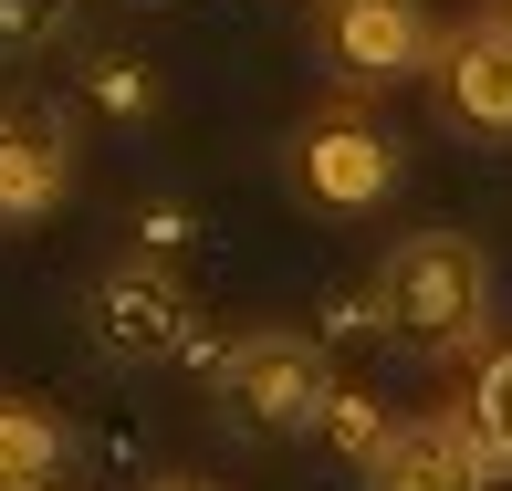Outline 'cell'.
<instances>
[{"label": "cell", "instance_id": "obj_1", "mask_svg": "<svg viewBox=\"0 0 512 491\" xmlns=\"http://www.w3.org/2000/svg\"><path fill=\"white\" fill-rule=\"evenodd\" d=\"M366 314H377L398 345H418V356H471L481 324H492V262H481L471 230H408V241L377 262Z\"/></svg>", "mask_w": 512, "mask_h": 491}, {"label": "cell", "instance_id": "obj_2", "mask_svg": "<svg viewBox=\"0 0 512 491\" xmlns=\"http://www.w3.org/2000/svg\"><path fill=\"white\" fill-rule=\"evenodd\" d=\"M209 397H220L230 418H241V439H304L314 429V408H324V387H335V366H324V345L304 335H230V345H209Z\"/></svg>", "mask_w": 512, "mask_h": 491}, {"label": "cell", "instance_id": "obj_3", "mask_svg": "<svg viewBox=\"0 0 512 491\" xmlns=\"http://www.w3.org/2000/svg\"><path fill=\"white\" fill-rule=\"evenodd\" d=\"M95 335L115 345V356H136V366H199L209 345H199V303L189 283H178L168 262H115L105 283H95Z\"/></svg>", "mask_w": 512, "mask_h": 491}, {"label": "cell", "instance_id": "obj_4", "mask_svg": "<svg viewBox=\"0 0 512 491\" xmlns=\"http://www.w3.org/2000/svg\"><path fill=\"white\" fill-rule=\"evenodd\" d=\"M314 42H324V63H335L345 84H398V74H418V63L439 53L418 0H324Z\"/></svg>", "mask_w": 512, "mask_h": 491}, {"label": "cell", "instance_id": "obj_5", "mask_svg": "<svg viewBox=\"0 0 512 491\" xmlns=\"http://www.w3.org/2000/svg\"><path fill=\"white\" fill-rule=\"evenodd\" d=\"M366 491H492V450L471 439V418H460V408L387 418L377 460H366Z\"/></svg>", "mask_w": 512, "mask_h": 491}, {"label": "cell", "instance_id": "obj_6", "mask_svg": "<svg viewBox=\"0 0 512 491\" xmlns=\"http://www.w3.org/2000/svg\"><path fill=\"white\" fill-rule=\"evenodd\" d=\"M293 178H304V199L324 209H377L387 199V178H398V147H387V126L377 115H314L304 136H293Z\"/></svg>", "mask_w": 512, "mask_h": 491}, {"label": "cell", "instance_id": "obj_7", "mask_svg": "<svg viewBox=\"0 0 512 491\" xmlns=\"http://www.w3.org/2000/svg\"><path fill=\"white\" fill-rule=\"evenodd\" d=\"M63 189H74V126H63L53 105L11 95L0 105V230L63 209Z\"/></svg>", "mask_w": 512, "mask_h": 491}, {"label": "cell", "instance_id": "obj_8", "mask_svg": "<svg viewBox=\"0 0 512 491\" xmlns=\"http://www.w3.org/2000/svg\"><path fill=\"white\" fill-rule=\"evenodd\" d=\"M429 74H439L450 126H471V136H512V42L492 32V21L450 32V42L429 53Z\"/></svg>", "mask_w": 512, "mask_h": 491}, {"label": "cell", "instance_id": "obj_9", "mask_svg": "<svg viewBox=\"0 0 512 491\" xmlns=\"http://www.w3.org/2000/svg\"><path fill=\"white\" fill-rule=\"evenodd\" d=\"M0 491H63V418L42 397H0Z\"/></svg>", "mask_w": 512, "mask_h": 491}, {"label": "cell", "instance_id": "obj_10", "mask_svg": "<svg viewBox=\"0 0 512 491\" xmlns=\"http://www.w3.org/2000/svg\"><path fill=\"white\" fill-rule=\"evenodd\" d=\"M460 418H471V439L492 450V471H512V345L502 356H481L471 397H460Z\"/></svg>", "mask_w": 512, "mask_h": 491}, {"label": "cell", "instance_id": "obj_11", "mask_svg": "<svg viewBox=\"0 0 512 491\" xmlns=\"http://www.w3.org/2000/svg\"><path fill=\"white\" fill-rule=\"evenodd\" d=\"M314 439H335L345 460H377V439H387V408L366 387H324V408H314Z\"/></svg>", "mask_w": 512, "mask_h": 491}, {"label": "cell", "instance_id": "obj_12", "mask_svg": "<svg viewBox=\"0 0 512 491\" xmlns=\"http://www.w3.org/2000/svg\"><path fill=\"white\" fill-rule=\"evenodd\" d=\"M74 32V0H0V63H32Z\"/></svg>", "mask_w": 512, "mask_h": 491}, {"label": "cell", "instance_id": "obj_13", "mask_svg": "<svg viewBox=\"0 0 512 491\" xmlns=\"http://www.w3.org/2000/svg\"><path fill=\"white\" fill-rule=\"evenodd\" d=\"M147 491H220V481H189V471H168V481H147Z\"/></svg>", "mask_w": 512, "mask_h": 491}, {"label": "cell", "instance_id": "obj_14", "mask_svg": "<svg viewBox=\"0 0 512 491\" xmlns=\"http://www.w3.org/2000/svg\"><path fill=\"white\" fill-rule=\"evenodd\" d=\"M492 32H502V42H512V0H492Z\"/></svg>", "mask_w": 512, "mask_h": 491}]
</instances>
